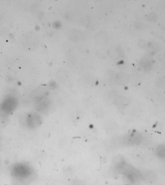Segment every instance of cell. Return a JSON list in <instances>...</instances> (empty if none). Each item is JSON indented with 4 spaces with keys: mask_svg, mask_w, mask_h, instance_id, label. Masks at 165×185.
I'll list each match as a JSON object with an SVG mask.
<instances>
[{
    "mask_svg": "<svg viewBox=\"0 0 165 185\" xmlns=\"http://www.w3.org/2000/svg\"><path fill=\"white\" fill-rule=\"evenodd\" d=\"M139 45L140 46V47H144L145 46V43L144 42L143 40H140V42H139Z\"/></svg>",
    "mask_w": 165,
    "mask_h": 185,
    "instance_id": "11",
    "label": "cell"
},
{
    "mask_svg": "<svg viewBox=\"0 0 165 185\" xmlns=\"http://www.w3.org/2000/svg\"><path fill=\"white\" fill-rule=\"evenodd\" d=\"M119 80L118 81L122 82V83H125L129 80V76L125 74H121L120 76L118 77Z\"/></svg>",
    "mask_w": 165,
    "mask_h": 185,
    "instance_id": "8",
    "label": "cell"
},
{
    "mask_svg": "<svg viewBox=\"0 0 165 185\" xmlns=\"http://www.w3.org/2000/svg\"><path fill=\"white\" fill-rule=\"evenodd\" d=\"M142 178L145 182L148 183H152L155 182L156 179V175L153 172L150 171H145L141 173Z\"/></svg>",
    "mask_w": 165,
    "mask_h": 185,
    "instance_id": "4",
    "label": "cell"
},
{
    "mask_svg": "<svg viewBox=\"0 0 165 185\" xmlns=\"http://www.w3.org/2000/svg\"><path fill=\"white\" fill-rule=\"evenodd\" d=\"M97 40V42L99 44H102L105 43L106 42L107 37L105 34L103 33H100L97 35L96 38H95Z\"/></svg>",
    "mask_w": 165,
    "mask_h": 185,
    "instance_id": "6",
    "label": "cell"
},
{
    "mask_svg": "<svg viewBox=\"0 0 165 185\" xmlns=\"http://www.w3.org/2000/svg\"><path fill=\"white\" fill-rule=\"evenodd\" d=\"M39 118L37 115L35 114L28 115L25 119V122L27 126L30 128H34L39 124Z\"/></svg>",
    "mask_w": 165,
    "mask_h": 185,
    "instance_id": "3",
    "label": "cell"
},
{
    "mask_svg": "<svg viewBox=\"0 0 165 185\" xmlns=\"http://www.w3.org/2000/svg\"><path fill=\"white\" fill-rule=\"evenodd\" d=\"M157 19V15L155 13H152L148 15L147 16V20L150 21H154Z\"/></svg>",
    "mask_w": 165,
    "mask_h": 185,
    "instance_id": "10",
    "label": "cell"
},
{
    "mask_svg": "<svg viewBox=\"0 0 165 185\" xmlns=\"http://www.w3.org/2000/svg\"><path fill=\"white\" fill-rule=\"evenodd\" d=\"M141 63H142V66H143L146 70H148L150 68V66H151V61L147 58L143 59L141 62Z\"/></svg>",
    "mask_w": 165,
    "mask_h": 185,
    "instance_id": "7",
    "label": "cell"
},
{
    "mask_svg": "<svg viewBox=\"0 0 165 185\" xmlns=\"http://www.w3.org/2000/svg\"><path fill=\"white\" fill-rule=\"evenodd\" d=\"M156 155L161 159L165 158V145H162L158 146L156 150Z\"/></svg>",
    "mask_w": 165,
    "mask_h": 185,
    "instance_id": "5",
    "label": "cell"
},
{
    "mask_svg": "<svg viewBox=\"0 0 165 185\" xmlns=\"http://www.w3.org/2000/svg\"><path fill=\"white\" fill-rule=\"evenodd\" d=\"M157 85L160 87H165V76H162L158 80Z\"/></svg>",
    "mask_w": 165,
    "mask_h": 185,
    "instance_id": "9",
    "label": "cell"
},
{
    "mask_svg": "<svg viewBox=\"0 0 165 185\" xmlns=\"http://www.w3.org/2000/svg\"><path fill=\"white\" fill-rule=\"evenodd\" d=\"M29 169L28 166L21 163H18L14 166L12 173L15 177L22 179L28 176L29 174Z\"/></svg>",
    "mask_w": 165,
    "mask_h": 185,
    "instance_id": "2",
    "label": "cell"
},
{
    "mask_svg": "<svg viewBox=\"0 0 165 185\" xmlns=\"http://www.w3.org/2000/svg\"><path fill=\"white\" fill-rule=\"evenodd\" d=\"M17 105L16 98L9 97L5 99L1 105L0 111L2 112V116H6L11 113L15 109Z\"/></svg>",
    "mask_w": 165,
    "mask_h": 185,
    "instance_id": "1",
    "label": "cell"
}]
</instances>
